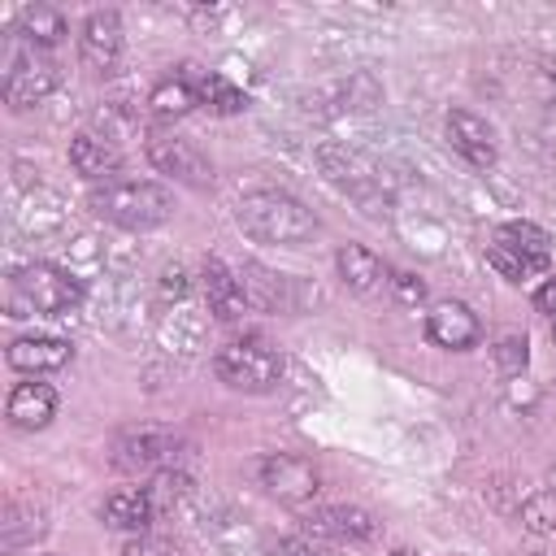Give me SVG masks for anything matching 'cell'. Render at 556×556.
Returning a JSON list of instances; mask_svg holds the SVG:
<instances>
[{
  "instance_id": "2",
  "label": "cell",
  "mask_w": 556,
  "mask_h": 556,
  "mask_svg": "<svg viewBox=\"0 0 556 556\" xmlns=\"http://www.w3.org/2000/svg\"><path fill=\"white\" fill-rule=\"evenodd\" d=\"M235 222H239V230L248 239L278 243V248H300L321 230L313 208H304L287 191H248L239 200V208H235Z\"/></svg>"
},
{
  "instance_id": "31",
  "label": "cell",
  "mask_w": 556,
  "mask_h": 556,
  "mask_svg": "<svg viewBox=\"0 0 556 556\" xmlns=\"http://www.w3.org/2000/svg\"><path fill=\"white\" fill-rule=\"evenodd\" d=\"M534 308H539V313H547V317L556 321V278H547V282L534 291Z\"/></svg>"
},
{
  "instance_id": "6",
  "label": "cell",
  "mask_w": 556,
  "mask_h": 556,
  "mask_svg": "<svg viewBox=\"0 0 556 556\" xmlns=\"http://www.w3.org/2000/svg\"><path fill=\"white\" fill-rule=\"evenodd\" d=\"M547 256H552V235L534 222H504L486 239V261L508 282H521V278L547 269Z\"/></svg>"
},
{
  "instance_id": "8",
  "label": "cell",
  "mask_w": 556,
  "mask_h": 556,
  "mask_svg": "<svg viewBox=\"0 0 556 556\" xmlns=\"http://www.w3.org/2000/svg\"><path fill=\"white\" fill-rule=\"evenodd\" d=\"M261 486L282 504H308L321 491V469L300 452H269L261 460Z\"/></svg>"
},
{
  "instance_id": "17",
  "label": "cell",
  "mask_w": 556,
  "mask_h": 556,
  "mask_svg": "<svg viewBox=\"0 0 556 556\" xmlns=\"http://www.w3.org/2000/svg\"><path fill=\"white\" fill-rule=\"evenodd\" d=\"M4 413H9V421L17 430H43L56 417V391H52V382H35V378L30 382H17L9 391Z\"/></svg>"
},
{
  "instance_id": "26",
  "label": "cell",
  "mask_w": 556,
  "mask_h": 556,
  "mask_svg": "<svg viewBox=\"0 0 556 556\" xmlns=\"http://www.w3.org/2000/svg\"><path fill=\"white\" fill-rule=\"evenodd\" d=\"M521 526L530 534H556V491H534L526 504H521Z\"/></svg>"
},
{
  "instance_id": "32",
  "label": "cell",
  "mask_w": 556,
  "mask_h": 556,
  "mask_svg": "<svg viewBox=\"0 0 556 556\" xmlns=\"http://www.w3.org/2000/svg\"><path fill=\"white\" fill-rule=\"evenodd\" d=\"M391 556H417V552H408V547H400V552H391Z\"/></svg>"
},
{
  "instance_id": "7",
  "label": "cell",
  "mask_w": 556,
  "mask_h": 556,
  "mask_svg": "<svg viewBox=\"0 0 556 556\" xmlns=\"http://www.w3.org/2000/svg\"><path fill=\"white\" fill-rule=\"evenodd\" d=\"M143 152H148V161H152L161 174H169L174 182H187V187H195V191L213 187V165H208V156H204L191 139L169 135V130H152V135L143 139Z\"/></svg>"
},
{
  "instance_id": "18",
  "label": "cell",
  "mask_w": 556,
  "mask_h": 556,
  "mask_svg": "<svg viewBox=\"0 0 556 556\" xmlns=\"http://www.w3.org/2000/svg\"><path fill=\"white\" fill-rule=\"evenodd\" d=\"M100 521L109 530H126V534H143L152 521H156V508H152V495L148 486H126V491H113L100 508Z\"/></svg>"
},
{
  "instance_id": "33",
  "label": "cell",
  "mask_w": 556,
  "mask_h": 556,
  "mask_svg": "<svg viewBox=\"0 0 556 556\" xmlns=\"http://www.w3.org/2000/svg\"><path fill=\"white\" fill-rule=\"evenodd\" d=\"M552 491H556V460H552Z\"/></svg>"
},
{
  "instance_id": "12",
  "label": "cell",
  "mask_w": 556,
  "mask_h": 556,
  "mask_svg": "<svg viewBox=\"0 0 556 556\" xmlns=\"http://www.w3.org/2000/svg\"><path fill=\"white\" fill-rule=\"evenodd\" d=\"M447 139H452V148H456L473 169L495 165V130H491L486 117H478V113H469V109H452V113H447Z\"/></svg>"
},
{
  "instance_id": "14",
  "label": "cell",
  "mask_w": 556,
  "mask_h": 556,
  "mask_svg": "<svg viewBox=\"0 0 556 556\" xmlns=\"http://www.w3.org/2000/svg\"><path fill=\"white\" fill-rule=\"evenodd\" d=\"M74 356L70 339H56V334H22L9 343L4 361L22 374H52V369H65Z\"/></svg>"
},
{
  "instance_id": "29",
  "label": "cell",
  "mask_w": 556,
  "mask_h": 556,
  "mask_svg": "<svg viewBox=\"0 0 556 556\" xmlns=\"http://www.w3.org/2000/svg\"><path fill=\"white\" fill-rule=\"evenodd\" d=\"M122 556H178V547L169 539H156V534H135L122 547Z\"/></svg>"
},
{
  "instance_id": "4",
  "label": "cell",
  "mask_w": 556,
  "mask_h": 556,
  "mask_svg": "<svg viewBox=\"0 0 556 556\" xmlns=\"http://www.w3.org/2000/svg\"><path fill=\"white\" fill-rule=\"evenodd\" d=\"M217 378L230 387V391H243V395H265L278 387L282 378V356L269 339L261 334H243V339H230L222 352H217Z\"/></svg>"
},
{
  "instance_id": "13",
  "label": "cell",
  "mask_w": 556,
  "mask_h": 556,
  "mask_svg": "<svg viewBox=\"0 0 556 556\" xmlns=\"http://www.w3.org/2000/svg\"><path fill=\"white\" fill-rule=\"evenodd\" d=\"M334 269H339V278H343V287L356 291V295H374V291H382V287L391 282L387 261H382L378 252H369L365 243H343V248L334 252Z\"/></svg>"
},
{
  "instance_id": "34",
  "label": "cell",
  "mask_w": 556,
  "mask_h": 556,
  "mask_svg": "<svg viewBox=\"0 0 556 556\" xmlns=\"http://www.w3.org/2000/svg\"><path fill=\"white\" fill-rule=\"evenodd\" d=\"M552 334H556V321H552Z\"/></svg>"
},
{
  "instance_id": "1",
  "label": "cell",
  "mask_w": 556,
  "mask_h": 556,
  "mask_svg": "<svg viewBox=\"0 0 556 556\" xmlns=\"http://www.w3.org/2000/svg\"><path fill=\"white\" fill-rule=\"evenodd\" d=\"M78 304H83V282L48 261H30L13 269L4 282L9 317H70Z\"/></svg>"
},
{
  "instance_id": "21",
  "label": "cell",
  "mask_w": 556,
  "mask_h": 556,
  "mask_svg": "<svg viewBox=\"0 0 556 556\" xmlns=\"http://www.w3.org/2000/svg\"><path fill=\"white\" fill-rule=\"evenodd\" d=\"M17 35H22L30 48L48 52V48H56V43L70 35V26H65V13H61V9H52V4H26V9L17 13Z\"/></svg>"
},
{
  "instance_id": "5",
  "label": "cell",
  "mask_w": 556,
  "mask_h": 556,
  "mask_svg": "<svg viewBox=\"0 0 556 556\" xmlns=\"http://www.w3.org/2000/svg\"><path fill=\"white\" fill-rule=\"evenodd\" d=\"M61 74L56 61L39 48H30L17 30L4 39V100L13 109H35L39 100H48L56 91Z\"/></svg>"
},
{
  "instance_id": "15",
  "label": "cell",
  "mask_w": 556,
  "mask_h": 556,
  "mask_svg": "<svg viewBox=\"0 0 556 556\" xmlns=\"http://www.w3.org/2000/svg\"><path fill=\"white\" fill-rule=\"evenodd\" d=\"M200 287H204V300H208V313L217 321H235L243 308H248V291L239 282V274L226 265V261H204L200 269Z\"/></svg>"
},
{
  "instance_id": "10",
  "label": "cell",
  "mask_w": 556,
  "mask_h": 556,
  "mask_svg": "<svg viewBox=\"0 0 556 556\" xmlns=\"http://www.w3.org/2000/svg\"><path fill=\"white\" fill-rule=\"evenodd\" d=\"M117 456V469H130V473H139V469H174V460H178V439L174 434H165V430H130V434H122L117 439V447H113Z\"/></svg>"
},
{
  "instance_id": "19",
  "label": "cell",
  "mask_w": 556,
  "mask_h": 556,
  "mask_svg": "<svg viewBox=\"0 0 556 556\" xmlns=\"http://www.w3.org/2000/svg\"><path fill=\"white\" fill-rule=\"evenodd\" d=\"M70 165L83 174V178H104L122 165V148L109 139V135H96V130H83L70 139Z\"/></svg>"
},
{
  "instance_id": "22",
  "label": "cell",
  "mask_w": 556,
  "mask_h": 556,
  "mask_svg": "<svg viewBox=\"0 0 556 556\" xmlns=\"http://www.w3.org/2000/svg\"><path fill=\"white\" fill-rule=\"evenodd\" d=\"M239 282L248 291V308H287V287H291L287 274H269L261 265H243Z\"/></svg>"
},
{
  "instance_id": "11",
  "label": "cell",
  "mask_w": 556,
  "mask_h": 556,
  "mask_svg": "<svg viewBox=\"0 0 556 556\" xmlns=\"http://www.w3.org/2000/svg\"><path fill=\"white\" fill-rule=\"evenodd\" d=\"M78 52L96 74H109L122 56V17L113 9H96L87 13L83 30H78Z\"/></svg>"
},
{
  "instance_id": "25",
  "label": "cell",
  "mask_w": 556,
  "mask_h": 556,
  "mask_svg": "<svg viewBox=\"0 0 556 556\" xmlns=\"http://www.w3.org/2000/svg\"><path fill=\"white\" fill-rule=\"evenodd\" d=\"M148 495H152V508H156V517H161V513H174V508H178V504L191 495V478H187L182 469H161V473L152 478Z\"/></svg>"
},
{
  "instance_id": "23",
  "label": "cell",
  "mask_w": 556,
  "mask_h": 556,
  "mask_svg": "<svg viewBox=\"0 0 556 556\" xmlns=\"http://www.w3.org/2000/svg\"><path fill=\"white\" fill-rule=\"evenodd\" d=\"M187 78H191V74H187ZM191 87H195V104L208 109V113H222V117H230V113H239V109L248 104V96H243L230 78H222V74H195Z\"/></svg>"
},
{
  "instance_id": "9",
  "label": "cell",
  "mask_w": 556,
  "mask_h": 556,
  "mask_svg": "<svg viewBox=\"0 0 556 556\" xmlns=\"http://www.w3.org/2000/svg\"><path fill=\"white\" fill-rule=\"evenodd\" d=\"M426 334L447 352H469L482 339V326L465 300H434L426 313Z\"/></svg>"
},
{
  "instance_id": "27",
  "label": "cell",
  "mask_w": 556,
  "mask_h": 556,
  "mask_svg": "<svg viewBox=\"0 0 556 556\" xmlns=\"http://www.w3.org/2000/svg\"><path fill=\"white\" fill-rule=\"evenodd\" d=\"M495 365H500L504 378H521L526 365H530V343H526L521 334H504V339L495 343Z\"/></svg>"
},
{
  "instance_id": "24",
  "label": "cell",
  "mask_w": 556,
  "mask_h": 556,
  "mask_svg": "<svg viewBox=\"0 0 556 556\" xmlns=\"http://www.w3.org/2000/svg\"><path fill=\"white\" fill-rule=\"evenodd\" d=\"M148 109H152L161 122H174V117L191 113V109H195V87H191V78L178 74V78L156 83V87L148 91Z\"/></svg>"
},
{
  "instance_id": "28",
  "label": "cell",
  "mask_w": 556,
  "mask_h": 556,
  "mask_svg": "<svg viewBox=\"0 0 556 556\" xmlns=\"http://www.w3.org/2000/svg\"><path fill=\"white\" fill-rule=\"evenodd\" d=\"M274 556H330V547L317 534H291V539H282L274 547Z\"/></svg>"
},
{
  "instance_id": "30",
  "label": "cell",
  "mask_w": 556,
  "mask_h": 556,
  "mask_svg": "<svg viewBox=\"0 0 556 556\" xmlns=\"http://www.w3.org/2000/svg\"><path fill=\"white\" fill-rule=\"evenodd\" d=\"M391 287H395V295H400L404 304H421V300H426V282H421L417 274H395Z\"/></svg>"
},
{
  "instance_id": "16",
  "label": "cell",
  "mask_w": 556,
  "mask_h": 556,
  "mask_svg": "<svg viewBox=\"0 0 556 556\" xmlns=\"http://www.w3.org/2000/svg\"><path fill=\"white\" fill-rule=\"evenodd\" d=\"M308 534L334 539V543H369L378 534V521H374V513H365L356 504H330L308 521Z\"/></svg>"
},
{
  "instance_id": "20",
  "label": "cell",
  "mask_w": 556,
  "mask_h": 556,
  "mask_svg": "<svg viewBox=\"0 0 556 556\" xmlns=\"http://www.w3.org/2000/svg\"><path fill=\"white\" fill-rule=\"evenodd\" d=\"M317 161H321V169H326V178H330L334 187H343V191L356 195L361 204H374V174H369L352 152H343V148H321Z\"/></svg>"
},
{
  "instance_id": "3",
  "label": "cell",
  "mask_w": 556,
  "mask_h": 556,
  "mask_svg": "<svg viewBox=\"0 0 556 556\" xmlns=\"http://www.w3.org/2000/svg\"><path fill=\"white\" fill-rule=\"evenodd\" d=\"M91 208L96 217L122 226V230H156L174 217V195L169 187L161 182H139V178H126V182H104L91 191Z\"/></svg>"
}]
</instances>
